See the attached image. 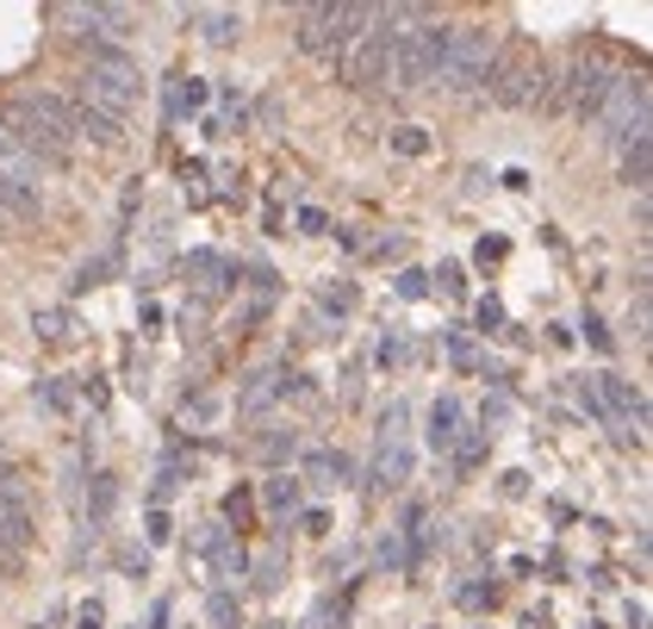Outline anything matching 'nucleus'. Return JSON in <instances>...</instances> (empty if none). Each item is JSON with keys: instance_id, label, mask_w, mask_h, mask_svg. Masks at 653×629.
<instances>
[{"instance_id": "8", "label": "nucleus", "mask_w": 653, "mask_h": 629, "mask_svg": "<svg viewBox=\"0 0 653 629\" xmlns=\"http://www.w3.org/2000/svg\"><path fill=\"white\" fill-rule=\"evenodd\" d=\"M386 56H393V38L374 25V32H362L336 56V75H343L349 88H374V82H386Z\"/></svg>"}, {"instance_id": "4", "label": "nucleus", "mask_w": 653, "mask_h": 629, "mask_svg": "<svg viewBox=\"0 0 653 629\" xmlns=\"http://www.w3.org/2000/svg\"><path fill=\"white\" fill-rule=\"evenodd\" d=\"M554 88L548 63L529 51V44H511V51H499V63H492V94H499V106H511V113H523V106H542Z\"/></svg>"}, {"instance_id": "13", "label": "nucleus", "mask_w": 653, "mask_h": 629, "mask_svg": "<svg viewBox=\"0 0 653 629\" xmlns=\"http://www.w3.org/2000/svg\"><path fill=\"white\" fill-rule=\"evenodd\" d=\"M622 181H629V188H641V181H647V138L622 150Z\"/></svg>"}, {"instance_id": "2", "label": "nucleus", "mask_w": 653, "mask_h": 629, "mask_svg": "<svg viewBox=\"0 0 653 629\" xmlns=\"http://www.w3.org/2000/svg\"><path fill=\"white\" fill-rule=\"evenodd\" d=\"M75 94H82V106H94L100 119L119 125L125 113L143 100V75H138V63H131V56L94 51V56H87V70L75 75Z\"/></svg>"}, {"instance_id": "6", "label": "nucleus", "mask_w": 653, "mask_h": 629, "mask_svg": "<svg viewBox=\"0 0 653 629\" xmlns=\"http://www.w3.org/2000/svg\"><path fill=\"white\" fill-rule=\"evenodd\" d=\"M0 131H13V138L25 143V157L38 162V169H63V162H69V143L56 138L51 125L38 119V113H32L25 100H19V94L7 100V113H0Z\"/></svg>"}, {"instance_id": "12", "label": "nucleus", "mask_w": 653, "mask_h": 629, "mask_svg": "<svg viewBox=\"0 0 653 629\" xmlns=\"http://www.w3.org/2000/svg\"><path fill=\"white\" fill-rule=\"evenodd\" d=\"M436 430H430V437H436V449H448V443H454V424H461V405H454V399H442V405H436Z\"/></svg>"}, {"instance_id": "15", "label": "nucleus", "mask_w": 653, "mask_h": 629, "mask_svg": "<svg viewBox=\"0 0 653 629\" xmlns=\"http://www.w3.org/2000/svg\"><path fill=\"white\" fill-rule=\"evenodd\" d=\"M268 505H275V511L299 505V480H292V473H287V480H275V487H268Z\"/></svg>"}, {"instance_id": "3", "label": "nucleus", "mask_w": 653, "mask_h": 629, "mask_svg": "<svg viewBox=\"0 0 653 629\" xmlns=\"http://www.w3.org/2000/svg\"><path fill=\"white\" fill-rule=\"evenodd\" d=\"M379 25V7H306L299 13V51L306 56H343L362 32Z\"/></svg>"}, {"instance_id": "5", "label": "nucleus", "mask_w": 653, "mask_h": 629, "mask_svg": "<svg viewBox=\"0 0 653 629\" xmlns=\"http://www.w3.org/2000/svg\"><path fill=\"white\" fill-rule=\"evenodd\" d=\"M603 125H610V138L629 150V143L647 138V82L641 75H622V82H610V94H603Z\"/></svg>"}, {"instance_id": "11", "label": "nucleus", "mask_w": 653, "mask_h": 629, "mask_svg": "<svg viewBox=\"0 0 653 629\" xmlns=\"http://www.w3.org/2000/svg\"><path fill=\"white\" fill-rule=\"evenodd\" d=\"M38 206H44L38 193H19V188H7V181H0V231H7V225H32Z\"/></svg>"}, {"instance_id": "10", "label": "nucleus", "mask_w": 653, "mask_h": 629, "mask_svg": "<svg viewBox=\"0 0 653 629\" xmlns=\"http://www.w3.org/2000/svg\"><path fill=\"white\" fill-rule=\"evenodd\" d=\"M25 542H32V511H25V499H0V548H7V555H25Z\"/></svg>"}, {"instance_id": "14", "label": "nucleus", "mask_w": 653, "mask_h": 629, "mask_svg": "<svg viewBox=\"0 0 653 629\" xmlns=\"http://www.w3.org/2000/svg\"><path fill=\"white\" fill-rule=\"evenodd\" d=\"M200 19H206V38H218V44L243 32V13H200Z\"/></svg>"}, {"instance_id": "1", "label": "nucleus", "mask_w": 653, "mask_h": 629, "mask_svg": "<svg viewBox=\"0 0 653 629\" xmlns=\"http://www.w3.org/2000/svg\"><path fill=\"white\" fill-rule=\"evenodd\" d=\"M492 63H499V32L492 25H448V44H442V63H436L430 88L473 94L492 82Z\"/></svg>"}, {"instance_id": "16", "label": "nucleus", "mask_w": 653, "mask_h": 629, "mask_svg": "<svg viewBox=\"0 0 653 629\" xmlns=\"http://www.w3.org/2000/svg\"><path fill=\"white\" fill-rule=\"evenodd\" d=\"M398 150H405V157H424V131H411V125H405V131H398Z\"/></svg>"}, {"instance_id": "9", "label": "nucleus", "mask_w": 653, "mask_h": 629, "mask_svg": "<svg viewBox=\"0 0 653 629\" xmlns=\"http://www.w3.org/2000/svg\"><path fill=\"white\" fill-rule=\"evenodd\" d=\"M38 175H44V169L25 157V143H19L13 131H0V181L19 188V193H38Z\"/></svg>"}, {"instance_id": "7", "label": "nucleus", "mask_w": 653, "mask_h": 629, "mask_svg": "<svg viewBox=\"0 0 653 629\" xmlns=\"http://www.w3.org/2000/svg\"><path fill=\"white\" fill-rule=\"evenodd\" d=\"M603 94H610V70H603L598 56H579L567 75H560V88H548V106L554 113H598Z\"/></svg>"}]
</instances>
